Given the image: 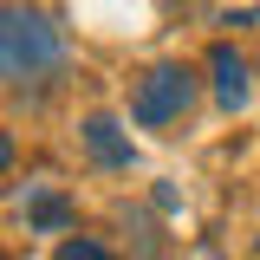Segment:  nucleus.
Instances as JSON below:
<instances>
[{
    "label": "nucleus",
    "mask_w": 260,
    "mask_h": 260,
    "mask_svg": "<svg viewBox=\"0 0 260 260\" xmlns=\"http://www.w3.org/2000/svg\"><path fill=\"white\" fill-rule=\"evenodd\" d=\"M65 65V26L26 0H0V85H32Z\"/></svg>",
    "instance_id": "f257e3e1"
},
{
    "label": "nucleus",
    "mask_w": 260,
    "mask_h": 260,
    "mask_svg": "<svg viewBox=\"0 0 260 260\" xmlns=\"http://www.w3.org/2000/svg\"><path fill=\"white\" fill-rule=\"evenodd\" d=\"M7 169H13V137L0 130V176H7Z\"/></svg>",
    "instance_id": "0eeeda50"
},
{
    "label": "nucleus",
    "mask_w": 260,
    "mask_h": 260,
    "mask_svg": "<svg viewBox=\"0 0 260 260\" xmlns=\"http://www.w3.org/2000/svg\"><path fill=\"white\" fill-rule=\"evenodd\" d=\"M32 221H39V228H65V221H72V208H65L59 195H32Z\"/></svg>",
    "instance_id": "39448f33"
},
{
    "label": "nucleus",
    "mask_w": 260,
    "mask_h": 260,
    "mask_svg": "<svg viewBox=\"0 0 260 260\" xmlns=\"http://www.w3.org/2000/svg\"><path fill=\"white\" fill-rule=\"evenodd\" d=\"M85 143H91V156L104 162V169H130V137H117L111 117H91V124H85Z\"/></svg>",
    "instance_id": "20e7f679"
},
{
    "label": "nucleus",
    "mask_w": 260,
    "mask_h": 260,
    "mask_svg": "<svg viewBox=\"0 0 260 260\" xmlns=\"http://www.w3.org/2000/svg\"><path fill=\"white\" fill-rule=\"evenodd\" d=\"M189 104H195V72H189V65H156V72H143V78H137L130 117H137V124H150V130H162V124H176Z\"/></svg>",
    "instance_id": "f03ea898"
},
{
    "label": "nucleus",
    "mask_w": 260,
    "mask_h": 260,
    "mask_svg": "<svg viewBox=\"0 0 260 260\" xmlns=\"http://www.w3.org/2000/svg\"><path fill=\"white\" fill-rule=\"evenodd\" d=\"M215 98H221L228 111H234V104H247V65H241V52H234V46H215Z\"/></svg>",
    "instance_id": "7ed1b4c3"
},
{
    "label": "nucleus",
    "mask_w": 260,
    "mask_h": 260,
    "mask_svg": "<svg viewBox=\"0 0 260 260\" xmlns=\"http://www.w3.org/2000/svg\"><path fill=\"white\" fill-rule=\"evenodd\" d=\"M59 260H117V254H111V247H98V241H85V234H72V241L59 247Z\"/></svg>",
    "instance_id": "423d86ee"
}]
</instances>
